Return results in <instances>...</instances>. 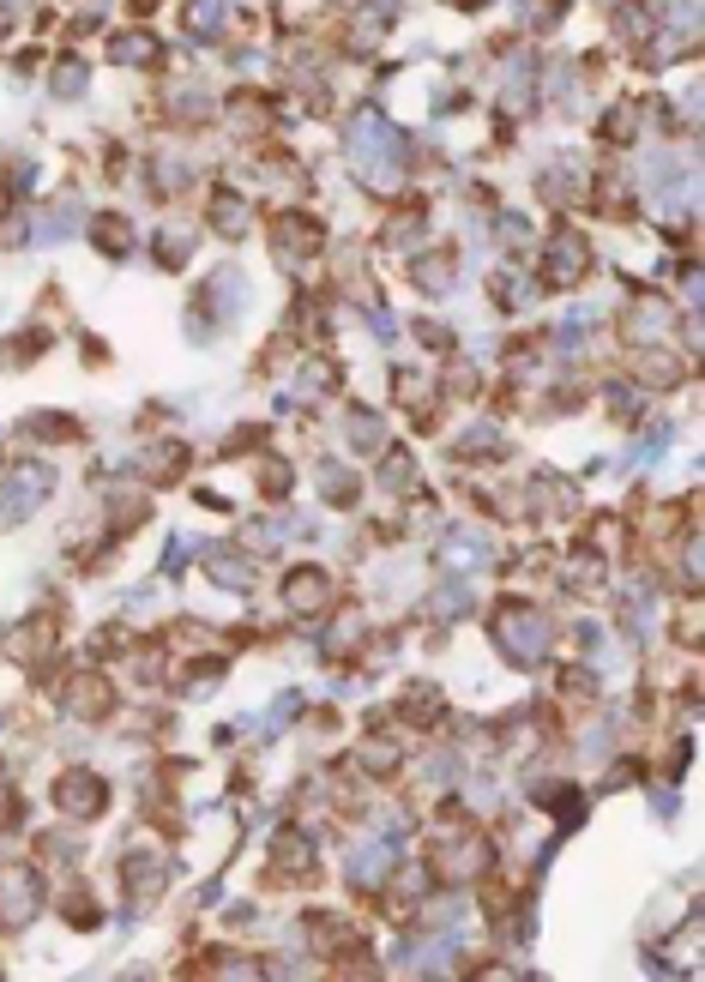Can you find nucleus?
<instances>
[{
    "label": "nucleus",
    "instance_id": "1",
    "mask_svg": "<svg viewBox=\"0 0 705 982\" xmlns=\"http://www.w3.org/2000/svg\"><path fill=\"white\" fill-rule=\"evenodd\" d=\"M350 163H356V175H362L368 187L392 194V187H398V175H405V133L392 127L386 115L362 109V115L350 121Z\"/></svg>",
    "mask_w": 705,
    "mask_h": 982
},
{
    "label": "nucleus",
    "instance_id": "2",
    "mask_svg": "<svg viewBox=\"0 0 705 982\" xmlns=\"http://www.w3.org/2000/svg\"><path fill=\"white\" fill-rule=\"evenodd\" d=\"M495 646L507 651L519 670H536V663L555 651V621H548L543 609H531V603H507L495 615Z\"/></svg>",
    "mask_w": 705,
    "mask_h": 982
},
{
    "label": "nucleus",
    "instance_id": "3",
    "mask_svg": "<svg viewBox=\"0 0 705 982\" xmlns=\"http://www.w3.org/2000/svg\"><path fill=\"white\" fill-rule=\"evenodd\" d=\"M585 272H591L585 235H573V230H555V235H548V247H543V284H548V290H573Z\"/></svg>",
    "mask_w": 705,
    "mask_h": 982
},
{
    "label": "nucleus",
    "instance_id": "4",
    "mask_svg": "<svg viewBox=\"0 0 705 982\" xmlns=\"http://www.w3.org/2000/svg\"><path fill=\"white\" fill-rule=\"evenodd\" d=\"M37 905H42V880L30 868H0V929L37 922Z\"/></svg>",
    "mask_w": 705,
    "mask_h": 982
},
{
    "label": "nucleus",
    "instance_id": "5",
    "mask_svg": "<svg viewBox=\"0 0 705 982\" xmlns=\"http://www.w3.org/2000/svg\"><path fill=\"white\" fill-rule=\"evenodd\" d=\"M434 874L453 880V886H465V880L488 874V844L470 838V832H458V838H446L441 850H434Z\"/></svg>",
    "mask_w": 705,
    "mask_h": 982
},
{
    "label": "nucleus",
    "instance_id": "6",
    "mask_svg": "<svg viewBox=\"0 0 705 982\" xmlns=\"http://www.w3.org/2000/svg\"><path fill=\"white\" fill-rule=\"evenodd\" d=\"M284 609H289V615H301V621L326 615V609H332V573L326 567H296L284 579Z\"/></svg>",
    "mask_w": 705,
    "mask_h": 982
},
{
    "label": "nucleus",
    "instance_id": "7",
    "mask_svg": "<svg viewBox=\"0 0 705 982\" xmlns=\"http://www.w3.org/2000/svg\"><path fill=\"white\" fill-rule=\"evenodd\" d=\"M54 801H61L66 820H97L109 808V784L97 772H66L61 784H54Z\"/></svg>",
    "mask_w": 705,
    "mask_h": 982
},
{
    "label": "nucleus",
    "instance_id": "8",
    "mask_svg": "<svg viewBox=\"0 0 705 982\" xmlns=\"http://www.w3.org/2000/svg\"><path fill=\"white\" fill-rule=\"evenodd\" d=\"M163 886H170V862H163V850H127V905L133 910L157 905Z\"/></svg>",
    "mask_w": 705,
    "mask_h": 982
},
{
    "label": "nucleus",
    "instance_id": "9",
    "mask_svg": "<svg viewBox=\"0 0 705 982\" xmlns=\"http://www.w3.org/2000/svg\"><path fill=\"white\" fill-rule=\"evenodd\" d=\"M272 242L284 247V259H289V266H301V259H313L320 247H326V223L301 218V211H284V218L272 223Z\"/></svg>",
    "mask_w": 705,
    "mask_h": 982
},
{
    "label": "nucleus",
    "instance_id": "10",
    "mask_svg": "<svg viewBox=\"0 0 705 982\" xmlns=\"http://www.w3.org/2000/svg\"><path fill=\"white\" fill-rule=\"evenodd\" d=\"M313 838L308 832H277V844H272V868L289 880V886H301V880H313Z\"/></svg>",
    "mask_w": 705,
    "mask_h": 982
},
{
    "label": "nucleus",
    "instance_id": "11",
    "mask_svg": "<svg viewBox=\"0 0 705 982\" xmlns=\"http://www.w3.org/2000/svg\"><path fill=\"white\" fill-rule=\"evenodd\" d=\"M49 489H54V470H42V465H18V470H13V494L0 501V513H7V518H25L30 506H42V501H49Z\"/></svg>",
    "mask_w": 705,
    "mask_h": 982
},
{
    "label": "nucleus",
    "instance_id": "12",
    "mask_svg": "<svg viewBox=\"0 0 705 982\" xmlns=\"http://www.w3.org/2000/svg\"><path fill=\"white\" fill-rule=\"evenodd\" d=\"M61 699H66V711H73V717H85V724L109 717V705H115V693H109V682H103V675H73Z\"/></svg>",
    "mask_w": 705,
    "mask_h": 982
},
{
    "label": "nucleus",
    "instance_id": "13",
    "mask_svg": "<svg viewBox=\"0 0 705 982\" xmlns=\"http://www.w3.org/2000/svg\"><path fill=\"white\" fill-rule=\"evenodd\" d=\"M308 922H313V929H308V941L320 946L326 958H362V953H368V946H362V934H356L344 917H308Z\"/></svg>",
    "mask_w": 705,
    "mask_h": 982
},
{
    "label": "nucleus",
    "instance_id": "14",
    "mask_svg": "<svg viewBox=\"0 0 705 982\" xmlns=\"http://www.w3.org/2000/svg\"><path fill=\"white\" fill-rule=\"evenodd\" d=\"M621 332H627V344L633 349H645V344H657V337L669 332V308H664V296H645L640 308L621 320Z\"/></svg>",
    "mask_w": 705,
    "mask_h": 982
},
{
    "label": "nucleus",
    "instance_id": "15",
    "mask_svg": "<svg viewBox=\"0 0 705 982\" xmlns=\"http://www.w3.org/2000/svg\"><path fill=\"white\" fill-rule=\"evenodd\" d=\"M350 880L362 892L386 886V880H392V844H356V850H350Z\"/></svg>",
    "mask_w": 705,
    "mask_h": 982
},
{
    "label": "nucleus",
    "instance_id": "16",
    "mask_svg": "<svg viewBox=\"0 0 705 982\" xmlns=\"http://www.w3.org/2000/svg\"><path fill=\"white\" fill-rule=\"evenodd\" d=\"M206 573L223 585V591H253V561H248V555H230V549H211V555H206Z\"/></svg>",
    "mask_w": 705,
    "mask_h": 982
},
{
    "label": "nucleus",
    "instance_id": "17",
    "mask_svg": "<svg viewBox=\"0 0 705 982\" xmlns=\"http://www.w3.org/2000/svg\"><path fill=\"white\" fill-rule=\"evenodd\" d=\"M603 579H609V561H603V549H573L567 555V585L573 591H603Z\"/></svg>",
    "mask_w": 705,
    "mask_h": 982
},
{
    "label": "nucleus",
    "instance_id": "18",
    "mask_svg": "<svg viewBox=\"0 0 705 982\" xmlns=\"http://www.w3.org/2000/svg\"><path fill=\"white\" fill-rule=\"evenodd\" d=\"M453 278H458L453 247H434V254H422V259H417V284L429 290V296H446V290H453Z\"/></svg>",
    "mask_w": 705,
    "mask_h": 982
},
{
    "label": "nucleus",
    "instance_id": "19",
    "mask_svg": "<svg viewBox=\"0 0 705 982\" xmlns=\"http://www.w3.org/2000/svg\"><path fill=\"white\" fill-rule=\"evenodd\" d=\"M206 308L211 314H242V308H248V278H242V272H218L206 284Z\"/></svg>",
    "mask_w": 705,
    "mask_h": 982
},
{
    "label": "nucleus",
    "instance_id": "20",
    "mask_svg": "<svg viewBox=\"0 0 705 982\" xmlns=\"http://www.w3.org/2000/svg\"><path fill=\"white\" fill-rule=\"evenodd\" d=\"M151 182H157V194H163V199H175L187 182H194V163H187L182 151H157L151 157Z\"/></svg>",
    "mask_w": 705,
    "mask_h": 982
},
{
    "label": "nucleus",
    "instance_id": "21",
    "mask_svg": "<svg viewBox=\"0 0 705 982\" xmlns=\"http://www.w3.org/2000/svg\"><path fill=\"white\" fill-rule=\"evenodd\" d=\"M579 194H585V175H579V163H548V169H543V199H548V206H573Z\"/></svg>",
    "mask_w": 705,
    "mask_h": 982
},
{
    "label": "nucleus",
    "instance_id": "22",
    "mask_svg": "<svg viewBox=\"0 0 705 982\" xmlns=\"http://www.w3.org/2000/svg\"><path fill=\"white\" fill-rule=\"evenodd\" d=\"M182 465H187V446L182 440H163V446H151V453L139 458V477L145 482H170V477H182Z\"/></svg>",
    "mask_w": 705,
    "mask_h": 982
},
{
    "label": "nucleus",
    "instance_id": "23",
    "mask_svg": "<svg viewBox=\"0 0 705 982\" xmlns=\"http://www.w3.org/2000/svg\"><path fill=\"white\" fill-rule=\"evenodd\" d=\"M344 440H350V453H380L386 446V422L374 410H350L344 416Z\"/></svg>",
    "mask_w": 705,
    "mask_h": 982
},
{
    "label": "nucleus",
    "instance_id": "24",
    "mask_svg": "<svg viewBox=\"0 0 705 982\" xmlns=\"http://www.w3.org/2000/svg\"><path fill=\"white\" fill-rule=\"evenodd\" d=\"M441 561H446V567H483V561H488L483 530H453V537L441 543Z\"/></svg>",
    "mask_w": 705,
    "mask_h": 982
},
{
    "label": "nucleus",
    "instance_id": "25",
    "mask_svg": "<svg viewBox=\"0 0 705 982\" xmlns=\"http://www.w3.org/2000/svg\"><path fill=\"white\" fill-rule=\"evenodd\" d=\"M398 760H405V753H398V741H386V736H368L362 748H356V765L374 772V777H392V772H398Z\"/></svg>",
    "mask_w": 705,
    "mask_h": 982
},
{
    "label": "nucleus",
    "instance_id": "26",
    "mask_svg": "<svg viewBox=\"0 0 705 982\" xmlns=\"http://www.w3.org/2000/svg\"><path fill=\"white\" fill-rule=\"evenodd\" d=\"M109 54H115L121 66H151L157 61V37L151 30H121V37L109 42Z\"/></svg>",
    "mask_w": 705,
    "mask_h": 982
},
{
    "label": "nucleus",
    "instance_id": "27",
    "mask_svg": "<svg viewBox=\"0 0 705 982\" xmlns=\"http://www.w3.org/2000/svg\"><path fill=\"white\" fill-rule=\"evenodd\" d=\"M91 235H97V247H103V254H127V247H133V223L121 218V211L91 218Z\"/></svg>",
    "mask_w": 705,
    "mask_h": 982
},
{
    "label": "nucleus",
    "instance_id": "28",
    "mask_svg": "<svg viewBox=\"0 0 705 982\" xmlns=\"http://www.w3.org/2000/svg\"><path fill=\"white\" fill-rule=\"evenodd\" d=\"M211 223H218V235H242V230L253 223V211H248V199H242V194H218Z\"/></svg>",
    "mask_w": 705,
    "mask_h": 982
},
{
    "label": "nucleus",
    "instance_id": "29",
    "mask_svg": "<svg viewBox=\"0 0 705 982\" xmlns=\"http://www.w3.org/2000/svg\"><path fill=\"white\" fill-rule=\"evenodd\" d=\"M265 121H272V109H265V103H260V97H253V91L230 97V127H235V133H260Z\"/></svg>",
    "mask_w": 705,
    "mask_h": 982
},
{
    "label": "nucleus",
    "instance_id": "30",
    "mask_svg": "<svg viewBox=\"0 0 705 982\" xmlns=\"http://www.w3.org/2000/svg\"><path fill=\"white\" fill-rule=\"evenodd\" d=\"M380 482H386V489H398V494H410V482H417V458H410L405 446H392V453L380 458Z\"/></svg>",
    "mask_w": 705,
    "mask_h": 982
},
{
    "label": "nucleus",
    "instance_id": "31",
    "mask_svg": "<svg viewBox=\"0 0 705 982\" xmlns=\"http://www.w3.org/2000/svg\"><path fill=\"white\" fill-rule=\"evenodd\" d=\"M458 453H465V458H495V453H500V428H495V422L465 428V434H458Z\"/></svg>",
    "mask_w": 705,
    "mask_h": 982
},
{
    "label": "nucleus",
    "instance_id": "32",
    "mask_svg": "<svg viewBox=\"0 0 705 982\" xmlns=\"http://www.w3.org/2000/svg\"><path fill=\"white\" fill-rule=\"evenodd\" d=\"M320 494H326L332 506H350L356 501V477L344 465H320Z\"/></svg>",
    "mask_w": 705,
    "mask_h": 982
},
{
    "label": "nucleus",
    "instance_id": "33",
    "mask_svg": "<svg viewBox=\"0 0 705 982\" xmlns=\"http://www.w3.org/2000/svg\"><path fill=\"white\" fill-rule=\"evenodd\" d=\"M25 434H42L49 446H66V440H78V422L73 416H30Z\"/></svg>",
    "mask_w": 705,
    "mask_h": 982
},
{
    "label": "nucleus",
    "instance_id": "34",
    "mask_svg": "<svg viewBox=\"0 0 705 982\" xmlns=\"http://www.w3.org/2000/svg\"><path fill=\"white\" fill-rule=\"evenodd\" d=\"M49 85H54V97H61V103H73V97L85 91V61H61Z\"/></svg>",
    "mask_w": 705,
    "mask_h": 982
},
{
    "label": "nucleus",
    "instance_id": "35",
    "mask_svg": "<svg viewBox=\"0 0 705 982\" xmlns=\"http://www.w3.org/2000/svg\"><path fill=\"white\" fill-rule=\"evenodd\" d=\"M332 380H338V375H332L326 363H308V368H301V380H296V398H326Z\"/></svg>",
    "mask_w": 705,
    "mask_h": 982
},
{
    "label": "nucleus",
    "instance_id": "36",
    "mask_svg": "<svg viewBox=\"0 0 705 982\" xmlns=\"http://www.w3.org/2000/svg\"><path fill=\"white\" fill-rule=\"evenodd\" d=\"M398 711H405L410 724H429L434 711H441V693H434V687H410V693H405V705H398Z\"/></svg>",
    "mask_w": 705,
    "mask_h": 982
},
{
    "label": "nucleus",
    "instance_id": "37",
    "mask_svg": "<svg viewBox=\"0 0 705 982\" xmlns=\"http://www.w3.org/2000/svg\"><path fill=\"white\" fill-rule=\"evenodd\" d=\"M187 254H194L187 230H163V235H157V259H163V266H187Z\"/></svg>",
    "mask_w": 705,
    "mask_h": 982
},
{
    "label": "nucleus",
    "instance_id": "38",
    "mask_svg": "<svg viewBox=\"0 0 705 982\" xmlns=\"http://www.w3.org/2000/svg\"><path fill=\"white\" fill-rule=\"evenodd\" d=\"M422 235V211H405V218H392L386 230H380V242L386 247H405V242H417Z\"/></svg>",
    "mask_w": 705,
    "mask_h": 982
},
{
    "label": "nucleus",
    "instance_id": "39",
    "mask_svg": "<svg viewBox=\"0 0 705 982\" xmlns=\"http://www.w3.org/2000/svg\"><path fill=\"white\" fill-rule=\"evenodd\" d=\"M175 115H187V121H206L211 115V91H199V85H175Z\"/></svg>",
    "mask_w": 705,
    "mask_h": 982
},
{
    "label": "nucleus",
    "instance_id": "40",
    "mask_svg": "<svg viewBox=\"0 0 705 982\" xmlns=\"http://www.w3.org/2000/svg\"><path fill=\"white\" fill-rule=\"evenodd\" d=\"M621 37H627V42L652 37V13H645L640 0H621Z\"/></svg>",
    "mask_w": 705,
    "mask_h": 982
},
{
    "label": "nucleus",
    "instance_id": "41",
    "mask_svg": "<svg viewBox=\"0 0 705 982\" xmlns=\"http://www.w3.org/2000/svg\"><path fill=\"white\" fill-rule=\"evenodd\" d=\"M187 30H194V37H211V30H218V0H187Z\"/></svg>",
    "mask_w": 705,
    "mask_h": 982
},
{
    "label": "nucleus",
    "instance_id": "42",
    "mask_svg": "<svg viewBox=\"0 0 705 982\" xmlns=\"http://www.w3.org/2000/svg\"><path fill=\"white\" fill-rule=\"evenodd\" d=\"M640 375L652 380V386H676V380H681V368L669 363V356H640Z\"/></svg>",
    "mask_w": 705,
    "mask_h": 982
},
{
    "label": "nucleus",
    "instance_id": "43",
    "mask_svg": "<svg viewBox=\"0 0 705 982\" xmlns=\"http://www.w3.org/2000/svg\"><path fill=\"white\" fill-rule=\"evenodd\" d=\"M392 898H398V905H417V898H429V874H422V868H405V880L392 886Z\"/></svg>",
    "mask_w": 705,
    "mask_h": 982
},
{
    "label": "nucleus",
    "instance_id": "44",
    "mask_svg": "<svg viewBox=\"0 0 705 982\" xmlns=\"http://www.w3.org/2000/svg\"><path fill=\"white\" fill-rule=\"evenodd\" d=\"M218 675H223V658L194 663V670H187V693H211V687H218Z\"/></svg>",
    "mask_w": 705,
    "mask_h": 982
},
{
    "label": "nucleus",
    "instance_id": "45",
    "mask_svg": "<svg viewBox=\"0 0 705 982\" xmlns=\"http://www.w3.org/2000/svg\"><path fill=\"white\" fill-rule=\"evenodd\" d=\"M429 392H434V386H429V380H422V375H410V368H405V375H398V398H405L410 410H422V404H429Z\"/></svg>",
    "mask_w": 705,
    "mask_h": 982
},
{
    "label": "nucleus",
    "instance_id": "46",
    "mask_svg": "<svg viewBox=\"0 0 705 982\" xmlns=\"http://www.w3.org/2000/svg\"><path fill=\"white\" fill-rule=\"evenodd\" d=\"M555 19H561V0H531V7H524V25L531 30H548Z\"/></svg>",
    "mask_w": 705,
    "mask_h": 982
},
{
    "label": "nucleus",
    "instance_id": "47",
    "mask_svg": "<svg viewBox=\"0 0 705 982\" xmlns=\"http://www.w3.org/2000/svg\"><path fill=\"white\" fill-rule=\"evenodd\" d=\"M681 585H688V591H700V537H688V543H681Z\"/></svg>",
    "mask_w": 705,
    "mask_h": 982
},
{
    "label": "nucleus",
    "instance_id": "48",
    "mask_svg": "<svg viewBox=\"0 0 705 982\" xmlns=\"http://www.w3.org/2000/svg\"><path fill=\"white\" fill-rule=\"evenodd\" d=\"M465 603H470V591H465V585H453V591H441L429 609H434V615H458V609H465Z\"/></svg>",
    "mask_w": 705,
    "mask_h": 982
},
{
    "label": "nucleus",
    "instance_id": "49",
    "mask_svg": "<svg viewBox=\"0 0 705 982\" xmlns=\"http://www.w3.org/2000/svg\"><path fill=\"white\" fill-rule=\"evenodd\" d=\"M260 482H265V494H277V501H284V494H289V465H265Z\"/></svg>",
    "mask_w": 705,
    "mask_h": 982
},
{
    "label": "nucleus",
    "instance_id": "50",
    "mask_svg": "<svg viewBox=\"0 0 705 982\" xmlns=\"http://www.w3.org/2000/svg\"><path fill=\"white\" fill-rule=\"evenodd\" d=\"M561 693H573V699H591V693H597V687H591V675H585V670H567V675H561Z\"/></svg>",
    "mask_w": 705,
    "mask_h": 982
},
{
    "label": "nucleus",
    "instance_id": "51",
    "mask_svg": "<svg viewBox=\"0 0 705 982\" xmlns=\"http://www.w3.org/2000/svg\"><path fill=\"white\" fill-rule=\"evenodd\" d=\"M633 121H640V109H633V103H621V109L609 115V133H615V139H627V133H633Z\"/></svg>",
    "mask_w": 705,
    "mask_h": 982
},
{
    "label": "nucleus",
    "instance_id": "52",
    "mask_svg": "<svg viewBox=\"0 0 705 982\" xmlns=\"http://www.w3.org/2000/svg\"><path fill=\"white\" fill-rule=\"evenodd\" d=\"M422 337H429V349H446L453 337H446V326H422Z\"/></svg>",
    "mask_w": 705,
    "mask_h": 982
},
{
    "label": "nucleus",
    "instance_id": "53",
    "mask_svg": "<svg viewBox=\"0 0 705 982\" xmlns=\"http://www.w3.org/2000/svg\"><path fill=\"white\" fill-rule=\"evenodd\" d=\"M453 7H465V13H477V7H483V0H453Z\"/></svg>",
    "mask_w": 705,
    "mask_h": 982
},
{
    "label": "nucleus",
    "instance_id": "54",
    "mask_svg": "<svg viewBox=\"0 0 705 982\" xmlns=\"http://www.w3.org/2000/svg\"><path fill=\"white\" fill-rule=\"evenodd\" d=\"M18 7H30V0H7V13H18Z\"/></svg>",
    "mask_w": 705,
    "mask_h": 982
},
{
    "label": "nucleus",
    "instance_id": "55",
    "mask_svg": "<svg viewBox=\"0 0 705 982\" xmlns=\"http://www.w3.org/2000/svg\"><path fill=\"white\" fill-rule=\"evenodd\" d=\"M0 30H7V0H0Z\"/></svg>",
    "mask_w": 705,
    "mask_h": 982
}]
</instances>
